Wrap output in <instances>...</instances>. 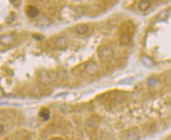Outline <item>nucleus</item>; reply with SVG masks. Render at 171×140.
I'll return each instance as SVG.
<instances>
[{
	"instance_id": "1",
	"label": "nucleus",
	"mask_w": 171,
	"mask_h": 140,
	"mask_svg": "<svg viewBox=\"0 0 171 140\" xmlns=\"http://www.w3.org/2000/svg\"><path fill=\"white\" fill-rule=\"evenodd\" d=\"M115 56V51L111 45L104 44L101 45L98 49V57L100 60L104 63L111 62Z\"/></svg>"
},
{
	"instance_id": "2",
	"label": "nucleus",
	"mask_w": 171,
	"mask_h": 140,
	"mask_svg": "<svg viewBox=\"0 0 171 140\" xmlns=\"http://www.w3.org/2000/svg\"><path fill=\"white\" fill-rule=\"evenodd\" d=\"M54 46H55L57 49L64 50L68 46V41L64 36H60V37L56 38L55 41H54Z\"/></svg>"
},
{
	"instance_id": "3",
	"label": "nucleus",
	"mask_w": 171,
	"mask_h": 140,
	"mask_svg": "<svg viewBox=\"0 0 171 140\" xmlns=\"http://www.w3.org/2000/svg\"><path fill=\"white\" fill-rule=\"evenodd\" d=\"M89 30H90V28L87 24H78L75 26V32L81 36L87 35L89 31Z\"/></svg>"
},
{
	"instance_id": "4",
	"label": "nucleus",
	"mask_w": 171,
	"mask_h": 140,
	"mask_svg": "<svg viewBox=\"0 0 171 140\" xmlns=\"http://www.w3.org/2000/svg\"><path fill=\"white\" fill-rule=\"evenodd\" d=\"M141 138V133L139 132L138 127H132L130 129L127 136H126V140H139Z\"/></svg>"
},
{
	"instance_id": "5",
	"label": "nucleus",
	"mask_w": 171,
	"mask_h": 140,
	"mask_svg": "<svg viewBox=\"0 0 171 140\" xmlns=\"http://www.w3.org/2000/svg\"><path fill=\"white\" fill-rule=\"evenodd\" d=\"M25 13L28 17L33 19L39 15V10L34 5H28L25 9Z\"/></svg>"
},
{
	"instance_id": "6",
	"label": "nucleus",
	"mask_w": 171,
	"mask_h": 140,
	"mask_svg": "<svg viewBox=\"0 0 171 140\" xmlns=\"http://www.w3.org/2000/svg\"><path fill=\"white\" fill-rule=\"evenodd\" d=\"M132 37L131 34L122 32L120 36V38H119V42H120V45H122V46H126L132 42Z\"/></svg>"
},
{
	"instance_id": "7",
	"label": "nucleus",
	"mask_w": 171,
	"mask_h": 140,
	"mask_svg": "<svg viewBox=\"0 0 171 140\" xmlns=\"http://www.w3.org/2000/svg\"><path fill=\"white\" fill-rule=\"evenodd\" d=\"M151 6H152V2L143 0V1H141L138 4V10L141 11H147L151 8Z\"/></svg>"
},
{
	"instance_id": "8",
	"label": "nucleus",
	"mask_w": 171,
	"mask_h": 140,
	"mask_svg": "<svg viewBox=\"0 0 171 140\" xmlns=\"http://www.w3.org/2000/svg\"><path fill=\"white\" fill-rule=\"evenodd\" d=\"M84 70L88 74H94L97 70V65L94 63H89L88 64L84 66Z\"/></svg>"
},
{
	"instance_id": "9",
	"label": "nucleus",
	"mask_w": 171,
	"mask_h": 140,
	"mask_svg": "<svg viewBox=\"0 0 171 140\" xmlns=\"http://www.w3.org/2000/svg\"><path fill=\"white\" fill-rule=\"evenodd\" d=\"M40 116H41L44 120L49 119L50 112L48 111V109H46V108H42V109H41V111H40Z\"/></svg>"
},
{
	"instance_id": "10",
	"label": "nucleus",
	"mask_w": 171,
	"mask_h": 140,
	"mask_svg": "<svg viewBox=\"0 0 171 140\" xmlns=\"http://www.w3.org/2000/svg\"><path fill=\"white\" fill-rule=\"evenodd\" d=\"M12 37H10L9 36H3L2 37L0 38V42H2V43H4V44H9L10 42H12Z\"/></svg>"
},
{
	"instance_id": "11",
	"label": "nucleus",
	"mask_w": 171,
	"mask_h": 140,
	"mask_svg": "<svg viewBox=\"0 0 171 140\" xmlns=\"http://www.w3.org/2000/svg\"><path fill=\"white\" fill-rule=\"evenodd\" d=\"M95 124H96V122H95V120H94L93 117L89 118V119L88 120V121H87V126H88V127H92L94 126Z\"/></svg>"
},
{
	"instance_id": "12",
	"label": "nucleus",
	"mask_w": 171,
	"mask_h": 140,
	"mask_svg": "<svg viewBox=\"0 0 171 140\" xmlns=\"http://www.w3.org/2000/svg\"><path fill=\"white\" fill-rule=\"evenodd\" d=\"M4 132V125L0 124V134H2Z\"/></svg>"
},
{
	"instance_id": "13",
	"label": "nucleus",
	"mask_w": 171,
	"mask_h": 140,
	"mask_svg": "<svg viewBox=\"0 0 171 140\" xmlns=\"http://www.w3.org/2000/svg\"><path fill=\"white\" fill-rule=\"evenodd\" d=\"M48 140H64V139H62V138H59V137H56V138H51L50 139Z\"/></svg>"
},
{
	"instance_id": "14",
	"label": "nucleus",
	"mask_w": 171,
	"mask_h": 140,
	"mask_svg": "<svg viewBox=\"0 0 171 140\" xmlns=\"http://www.w3.org/2000/svg\"><path fill=\"white\" fill-rule=\"evenodd\" d=\"M168 140H171V138H170V139H168Z\"/></svg>"
}]
</instances>
